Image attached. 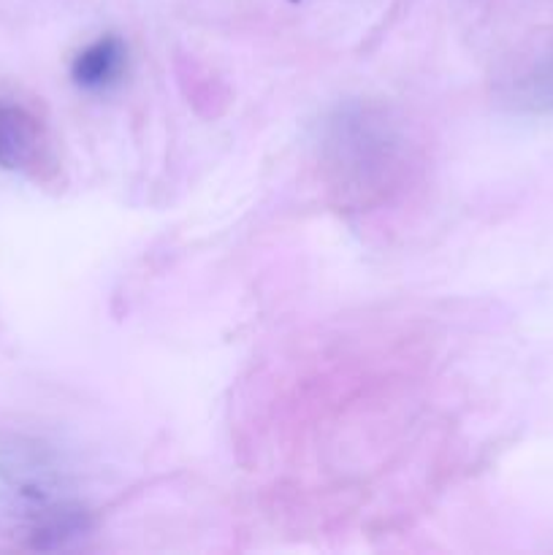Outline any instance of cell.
<instances>
[{
    "instance_id": "6da1fadb",
    "label": "cell",
    "mask_w": 553,
    "mask_h": 555,
    "mask_svg": "<svg viewBox=\"0 0 553 555\" xmlns=\"http://www.w3.org/2000/svg\"><path fill=\"white\" fill-rule=\"evenodd\" d=\"M49 166L52 155L41 119L20 103L0 101V168L38 179Z\"/></svg>"
},
{
    "instance_id": "7a4b0ae2",
    "label": "cell",
    "mask_w": 553,
    "mask_h": 555,
    "mask_svg": "<svg viewBox=\"0 0 553 555\" xmlns=\"http://www.w3.org/2000/svg\"><path fill=\"white\" fill-rule=\"evenodd\" d=\"M125 68V47L119 38L108 36L101 38V41L90 43L87 49H81L76 54L74 65H70V76H74L76 85L81 90H106L114 81L119 79Z\"/></svg>"
}]
</instances>
